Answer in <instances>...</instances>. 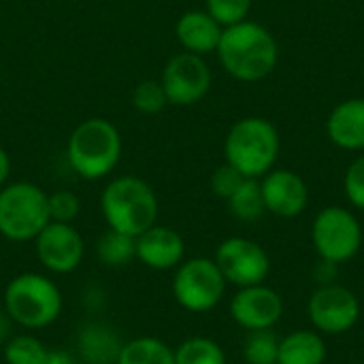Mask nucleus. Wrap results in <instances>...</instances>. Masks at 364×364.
I'll return each mask as SVG.
<instances>
[{"instance_id": "obj_1", "label": "nucleus", "mask_w": 364, "mask_h": 364, "mask_svg": "<svg viewBox=\"0 0 364 364\" xmlns=\"http://www.w3.org/2000/svg\"><path fill=\"white\" fill-rule=\"evenodd\" d=\"M215 51L224 70L247 83L269 77L279 60L275 36L262 23L250 19L224 28Z\"/></svg>"}, {"instance_id": "obj_2", "label": "nucleus", "mask_w": 364, "mask_h": 364, "mask_svg": "<svg viewBox=\"0 0 364 364\" xmlns=\"http://www.w3.org/2000/svg\"><path fill=\"white\" fill-rule=\"evenodd\" d=\"M100 211L111 230L139 237L156 224L160 205L154 188L145 179L122 175L105 186Z\"/></svg>"}, {"instance_id": "obj_3", "label": "nucleus", "mask_w": 364, "mask_h": 364, "mask_svg": "<svg viewBox=\"0 0 364 364\" xmlns=\"http://www.w3.org/2000/svg\"><path fill=\"white\" fill-rule=\"evenodd\" d=\"M64 309V299L58 284L43 273L15 275L2 294V311L9 320L26 331L51 326Z\"/></svg>"}, {"instance_id": "obj_4", "label": "nucleus", "mask_w": 364, "mask_h": 364, "mask_svg": "<svg viewBox=\"0 0 364 364\" xmlns=\"http://www.w3.org/2000/svg\"><path fill=\"white\" fill-rule=\"evenodd\" d=\"M66 158L70 168L85 181H96L115 171L122 160V134L102 117L81 122L68 136Z\"/></svg>"}, {"instance_id": "obj_5", "label": "nucleus", "mask_w": 364, "mask_h": 364, "mask_svg": "<svg viewBox=\"0 0 364 364\" xmlns=\"http://www.w3.org/2000/svg\"><path fill=\"white\" fill-rule=\"evenodd\" d=\"M277 128L264 117H243L226 134L224 156L243 177H264L279 156Z\"/></svg>"}, {"instance_id": "obj_6", "label": "nucleus", "mask_w": 364, "mask_h": 364, "mask_svg": "<svg viewBox=\"0 0 364 364\" xmlns=\"http://www.w3.org/2000/svg\"><path fill=\"white\" fill-rule=\"evenodd\" d=\"M47 192L30 181L0 188V235L13 243H28L51 222Z\"/></svg>"}, {"instance_id": "obj_7", "label": "nucleus", "mask_w": 364, "mask_h": 364, "mask_svg": "<svg viewBox=\"0 0 364 364\" xmlns=\"http://www.w3.org/2000/svg\"><path fill=\"white\" fill-rule=\"evenodd\" d=\"M226 292V279L211 258H190L181 262L173 277L175 301L194 314L213 309Z\"/></svg>"}, {"instance_id": "obj_8", "label": "nucleus", "mask_w": 364, "mask_h": 364, "mask_svg": "<svg viewBox=\"0 0 364 364\" xmlns=\"http://www.w3.org/2000/svg\"><path fill=\"white\" fill-rule=\"evenodd\" d=\"M311 239L322 260L339 264L354 258L363 245V228L354 213L343 207H326L318 213Z\"/></svg>"}, {"instance_id": "obj_9", "label": "nucleus", "mask_w": 364, "mask_h": 364, "mask_svg": "<svg viewBox=\"0 0 364 364\" xmlns=\"http://www.w3.org/2000/svg\"><path fill=\"white\" fill-rule=\"evenodd\" d=\"M211 68L203 55L183 51L173 55L160 77L168 105L192 107L200 102L211 90Z\"/></svg>"}, {"instance_id": "obj_10", "label": "nucleus", "mask_w": 364, "mask_h": 364, "mask_svg": "<svg viewBox=\"0 0 364 364\" xmlns=\"http://www.w3.org/2000/svg\"><path fill=\"white\" fill-rule=\"evenodd\" d=\"M34 252L45 271L68 275L81 267L85 258V241L73 224L49 222L34 239Z\"/></svg>"}, {"instance_id": "obj_11", "label": "nucleus", "mask_w": 364, "mask_h": 364, "mask_svg": "<svg viewBox=\"0 0 364 364\" xmlns=\"http://www.w3.org/2000/svg\"><path fill=\"white\" fill-rule=\"evenodd\" d=\"M213 260L222 271L226 284L230 282L239 288L262 284L271 271V260L264 247L243 237H230L220 243Z\"/></svg>"}, {"instance_id": "obj_12", "label": "nucleus", "mask_w": 364, "mask_h": 364, "mask_svg": "<svg viewBox=\"0 0 364 364\" xmlns=\"http://www.w3.org/2000/svg\"><path fill=\"white\" fill-rule=\"evenodd\" d=\"M360 316V305L354 292L343 286H322L309 299V320L320 333H348Z\"/></svg>"}, {"instance_id": "obj_13", "label": "nucleus", "mask_w": 364, "mask_h": 364, "mask_svg": "<svg viewBox=\"0 0 364 364\" xmlns=\"http://www.w3.org/2000/svg\"><path fill=\"white\" fill-rule=\"evenodd\" d=\"M284 314L282 296L262 284L241 288L230 301L232 320L245 331H264L273 328Z\"/></svg>"}, {"instance_id": "obj_14", "label": "nucleus", "mask_w": 364, "mask_h": 364, "mask_svg": "<svg viewBox=\"0 0 364 364\" xmlns=\"http://www.w3.org/2000/svg\"><path fill=\"white\" fill-rule=\"evenodd\" d=\"M262 198L267 211L279 218H296L305 211L309 200V190L303 177L288 168L269 171L260 181Z\"/></svg>"}, {"instance_id": "obj_15", "label": "nucleus", "mask_w": 364, "mask_h": 364, "mask_svg": "<svg viewBox=\"0 0 364 364\" xmlns=\"http://www.w3.org/2000/svg\"><path fill=\"white\" fill-rule=\"evenodd\" d=\"M183 237L168 228L154 224L136 237V260L151 271H171L183 262Z\"/></svg>"}, {"instance_id": "obj_16", "label": "nucleus", "mask_w": 364, "mask_h": 364, "mask_svg": "<svg viewBox=\"0 0 364 364\" xmlns=\"http://www.w3.org/2000/svg\"><path fill=\"white\" fill-rule=\"evenodd\" d=\"M326 134L341 149H364V98L339 102L326 119Z\"/></svg>"}, {"instance_id": "obj_17", "label": "nucleus", "mask_w": 364, "mask_h": 364, "mask_svg": "<svg viewBox=\"0 0 364 364\" xmlns=\"http://www.w3.org/2000/svg\"><path fill=\"white\" fill-rule=\"evenodd\" d=\"M222 26L207 11H188L175 23L179 45L196 55H207L218 49L222 38Z\"/></svg>"}, {"instance_id": "obj_18", "label": "nucleus", "mask_w": 364, "mask_h": 364, "mask_svg": "<svg viewBox=\"0 0 364 364\" xmlns=\"http://www.w3.org/2000/svg\"><path fill=\"white\" fill-rule=\"evenodd\" d=\"M122 346L115 331L105 324H87L77 337V350L87 364H115Z\"/></svg>"}, {"instance_id": "obj_19", "label": "nucleus", "mask_w": 364, "mask_h": 364, "mask_svg": "<svg viewBox=\"0 0 364 364\" xmlns=\"http://www.w3.org/2000/svg\"><path fill=\"white\" fill-rule=\"evenodd\" d=\"M326 346L314 331H296L279 341L277 364H322Z\"/></svg>"}, {"instance_id": "obj_20", "label": "nucleus", "mask_w": 364, "mask_h": 364, "mask_svg": "<svg viewBox=\"0 0 364 364\" xmlns=\"http://www.w3.org/2000/svg\"><path fill=\"white\" fill-rule=\"evenodd\" d=\"M115 364H175V350L162 339L136 337L122 346Z\"/></svg>"}, {"instance_id": "obj_21", "label": "nucleus", "mask_w": 364, "mask_h": 364, "mask_svg": "<svg viewBox=\"0 0 364 364\" xmlns=\"http://www.w3.org/2000/svg\"><path fill=\"white\" fill-rule=\"evenodd\" d=\"M96 256L109 269L126 267L136 258V237L109 228L96 243Z\"/></svg>"}, {"instance_id": "obj_22", "label": "nucleus", "mask_w": 364, "mask_h": 364, "mask_svg": "<svg viewBox=\"0 0 364 364\" xmlns=\"http://www.w3.org/2000/svg\"><path fill=\"white\" fill-rule=\"evenodd\" d=\"M230 213L241 222H256L264 215V198L258 179H245L239 190L228 198Z\"/></svg>"}, {"instance_id": "obj_23", "label": "nucleus", "mask_w": 364, "mask_h": 364, "mask_svg": "<svg viewBox=\"0 0 364 364\" xmlns=\"http://www.w3.org/2000/svg\"><path fill=\"white\" fill-rule=\"evenodd\" d=\"M49 348L34 335H13L2 348V358L6 364H43Z\"/></svg>"}, {"instance_id": "obj_24", "label": "nucleus", "mask_w": 364, "mask_h": 364, "mask_svg": "<svg viewBox=\"0 0 364 364\" xmlns=\"http://www.w3.org/2000/svg\"><path fill=\"white\" fill-rule=\"evenodd\" d=\"M175 364H226V354L213 339L192 337L175 348Z\"/></svg>"}, {"instance_id": "obj_25", "label": "nucleus", "mask_w": 364, "mask_h": 364, "mask_svg": "<svg viewBox=\"0 0 364 364\" xmlns=\"http://www.w3.org/2000/svg\"><path fill=\"white\" fill-rule=\"evenodd\" d=\"M279 339L271 328L250 331L243 343V358L247 364H277Z\"/></svg>"}, {"instance_id": "obj_26", "label": "nucleus", "mask_w": 364, "mask_h": 364, "mask_svg": "<svg viewBox=\"0 0 364 364\" xmlns=\"http://www.w3.org/2000/svg\"><path fill=\"white\" fill-rule=\"evenodd\" d=\"M168 105L164 87L156 79H145L132 90V107L145 115H156Z\"/></svg>"}, {"instance_id": "obj_27", "label": "nucleus", "mask_w": 364, "mask_h": 364, "mask_svg": "<svg viewBox=\"0 0 364 364\" xmlns=\"http://www.w3.org/2000/svg\"><path fill=\"white\" fill-rule=\"evenodd\" d=\"M205 2H207L205 11L222 28H228V26H235V23L247 19L254 0H205Z\"/></svg>"}, {"instance_id": "obj_28", "label": "nucleus", "mask_w": 364, "mask_h": 364, "mask_svg": "<svg viewBox=\"0 0 364 364\" xmlns=\"http://www.w3.org/2000/svg\"><path fill=\"white\" fill-rule=\"evenodd\" d=\"M49 205V218L51 222H62V224H73L81 211V200L75 192L70 190H55L47 196Z\"/></svg>"}, {"instance_id": "obj_29", "label": "nucleus", "mask_w": 364, "mask_h": 364, "mask_svg": "<svg viewBox=\"0 0 364 364\" xmlns=\"http://www.w3.org/2000/svg\"><path fill=\"white\" fill-rule=\"evenodd\" d=\"M245 179H247V177H243L235 166H230V164L226 162V164H222L220 168L213 171V175H211V190H213L215 196L228 200V198L239 190V186H241Z\"/></svg>"}, {"instance_id": "obj_30", "label": "nucleus", "mask_w": 364, "mask_h": 364, "mask_svg": "<svg viewBox=\"0 0 364 364\" xmlns=\"http://www.w3.org/2000/svg\"><path fill=\"white\" fill-rule=\"evenodd\" d=\"M346 194L352 205L364 209V156L354 160L346 173Z\"/></svg>"}, {"instance_id": "obj_31", "label": "nucleus", "mask_w": 364, "mask_h": 364, "mask_svg": "<svg viewBox=\"0 0 364 364\" xmlns=\"http://www.w3.org/2000/svg\"><path fill=\"white\" fill-rule=\"evenodd\" d=\"M43 364H77L75 356L66 350H49Z\"/></svg>"}, {"instance_id": "obj_32", "label": "nucleus", "mask_w": 364, "mask_h": 364, "mask_svg": "<svg viewBox=\"0 0 364 364\" xmlns=\"http://www.w3.org/2000/svg\"><path fill=\"white\" fill-rule=\"evenodd\" d=\"M11 175V158L4 147H0V188L6 186V179Z\"/></svg>"}, {"instance_id": "obj_33", "label": "nucleus", "mask_w": 364, "mask_h": 364, "mask_svg": "<svg viewBox=\"0 0 364 364\" xmlns=\"http://www.w3.org/2000/svg\"><path fill=\"white\" fill-rule=\"evenodd\" d=\"M9 324H13V322H11L9 316L2 311V314H0V339H4V337L9 335Z\"/></svg>"}]
</instances>
